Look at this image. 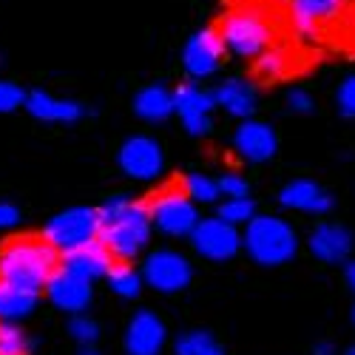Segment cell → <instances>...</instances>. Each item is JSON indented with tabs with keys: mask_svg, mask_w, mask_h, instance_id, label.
<instances>
[{
	"mask_svg": "<svg viewBox=\"0 0 355 355\" xmlns=\"http://www.w3.org/2000/svg\"><path fill=\"white\" fill-rule=\"evenodd\" d=\"M344 282H347V287L355 293V259H349V261L344 264Z\"/></svg>",
	"mask_w": 355,
	"mask_h": 355,
	"instance_id": "35",
	"label": "cell"
},
{
	"mask_svg": "<svg viewBox=\"0 0 355 355\" xmlns=\"http://www.w3.org/2000/svg\"><path fill=\"white\" fill-rule=\"evenodd\" d=\"M219 188H222V193H225L227 199L250 196V185H248L245 176H239V173H225L222 180H219Z\"/></svg>",
	"mask_w": 355,
	"mask_h": 355,
	"instance_id": "32",
	"label": "cell"
},
{
	"mask_svg": "<svg viewBox=\"0 0 355 355\" xmlns=\"http://www.w3.org/2000/svg\"><path fill=\"white\" fill-rule=\"evenodd\" d=\"M216 216L239 227V225H248L250 219H256L259 214H256V202L250 196H242V199H225L219 205V214Z\"/></svg>",
	"mask_w": 355,
	"mask_h": 355,
	"instance_id": "28",
	"label": "cell"
},
{
	"mask_svg": "<svg viewBox=\"0 0 355 355\" xmlns=\"http://www.w3.org/2000/svg\"><path fill=\"white\" fill-rule=\"evenodd\" d=\"M352 324H355V304H352Z\"/></svg>",
	"mask_w": 355,
	"mask_h": 355,
	"instance_id": "39",
	"label": "cell"
},
{
	"mask_svg": "<svg viewBox=\"0 0 355 355\" xmlns=\"http://www.w3.org/2000/svg\"><path fill=\"white\" fill-rule=\"evenodd\" d=\"M287 108L293 114H310L313 111L310 92H304V88H290V92H287Z\"/></svg>",
	"mask_w": 355,
	"mask_h": 355,
	"instance_id": "33",
	"label": "cell"
},
{
	"mask_svg": "<svg viewBox=\"0 0 355 355\" xmlns=\"http://www.w3.org/2000/svg\"><path fill=\"white\" fill-rule=\"evenodd\" d=\"M77 355H103V352L97 349V344H80Z\"/></svg>",
	"mask_w": 355,
	"mask_h": 355,
	"instance_id": "37",
	"label": "cell"
},
{
	"mask_svg": "<svg viewBox=\"0 0 355 355\" xmlns=\"http://www.w3.org/2000/svg\"><path fill=\"white\" fill-rule=\"evenodd\" d=\"M32 341L20 330V324L0 321V355H28Z\"/></svg>",
	"mask_w": 355,
	"mask_h": 355,
	"instance_id": "27",
	"label": "cell"
},
{
	"mask_svg": "<svg viewBox=\"0 0 355 355\" xmlns=\"http://www.w3.org/2000/svg\"><path fill=\"white\" fill-rule=\"evenodd\" d=\"M43 236H12L0 248V279L40 293L60 268V256Z\"/></svg>",
	"mask_w": 355,
	"mask_h": 355,
	"instance_id": "2",
	"label": "cell"
},
{
	"mask_svg": "<svg viewBox=\"0 0 355 355\" xmlns=\"http://www.w3.org/2000/svg\"><path fill=\"white\" fill-rule=\"evenodd\" d=\"M37 295L28 287H17L12 282L0 279V321H23L26 315H32V310L37 307Z\"/></svg>",
	"mask_w": 355,
	"mask_h": 355,
	"instance_id": "22",
	"label": "cell"
},
{
	"mask_svg": "<svg viewBox=\"0 0 355 355\" xmlns=\"http://www.w3.org/2000/svg\"><path fill=\"white\" fill-rule=\"evenodd\" d=\"M279 205L287 211H299V214H313V216H324L333 211V193L318 185L315 180H293L279 191Z\"/></svg>",
	"mask_w": 355,
	"mask_h": 355,
	"instance_id": "14",
	"label": "cell"
},
{
	"mask_svg": "<svg viewBox=\"0 0 355 355\" xmlns=\"http://www.w3.org/2000/svg\"><path fill=\"white\" fill-rule=\"evenodd\" d=\"M313 355H338V349L330 341H321V344L313 347Z\"/></svg>",
	"mask_w": 355,
	"mask_h": 355,
	"instance_id": "36",
	"label": "cell"
},
{
	"mask_svg": "<svg viewBox=\"0 0 355 355\" xmlns=\"http://www.w3.org/2000/svg\"><path fill=\"white\" fill-rule=\"evenodd\" d=\"M287 71H290V57H287V51H282V49H273V46H270L264 54L256 57V74H259L261 80L276 83V80H282Z\"/></svg>",
	"mask_w": 355,
	"mask_h": 355,
	"instance_id": "26",
	"label": "cell"
},
{
	"mask_svg": "<svg viewBox=\"0 0 355 355\" xmlns=\"http://www.w3.org/2000/svg\"><path fill=\"white\" fill-rule=\"evenodd\" d=\"M344 355H355V344H352V347H347V349H344Z\"/></svg>",
	"mask_w": 355,
	"mask_h": 355,
	"instance_id": "38",
	"label": "cell"
},
{
	"mask_svg": "<svg viewBox=\"0 0 355 355\" xmlns=\"http://www.w3.org/2000/svg\"><path fill=\"white\" fill-rule=\"evenodd\" d=\"M173 352L176 355H225V347L208 330H188L176 338Z\"/></svg>",
	"mask_w": 355,
	"mask_h": 355,
	"instance_id": "23",
	"label": "cell"
},
{
	"mask_svg": "<svg viewBox=\"0 0 355 355\" xmlns=\"http://www.w3.org/2000/svg\"><path fill=\"white\" fill-rule=\"evenodd\" d=\"M28 114L35 116L40 123H77L85 116V108L74 100H57L46 92H28L26 105Z\"/></svg>",
	"mask_w": 355,
	"mask_h": 355,
	"instance_id": "20",
	"label": "cell"
},
{
	"mask_svg": "<svg viewBox=\"0 0 355 355\" xmlns=\"http://www.w3.org/2000/svg\"><path fill=\"white\" fill-rule=\"evenodd\" d=\"M46 295L57 310L80 315L88 307V302H92V282L66 270V268H57V273L46 284Z\"/></svg>",
	"mask_w": 355,
	"mask_h": 355,
	"instance_id": "15",
	"label": "cell"
},
{
	"mask_svg": "<svg viewBox=\"0 0 355 355\" xmlns=\"http://www.w3.org/2000/svg\"><path fill=\"white\" fill-rule=\"evenodd\" d=\"M336 105H338V114H341V116H347V120H355V74H349V77L338 85Z\"/></svg>",
	"mask_w": 355,
	"mask_h": 355,
	"instance_id": "31",
	"label": "cell"
},
{
	"mask_svg": "<svg viewBox=\"0 0 355 355\" xmlns=\"http://www.w3.org/2000/svg\"><path fill=\"white\" fill-rule=\"evenodd\" d=\"M307 248L310 253L324 261V264H341V261H349V253H352V233L344 227V225H336V222H324L318 225L310 239H307Z\"/></svg>",
	"mask_w": 355,
	"mask_h": 355,
	"instance_id": "17",
	"label": "cell"
},
{
	"mask_svg": "<svg viewBox=\"0 0 355 355\" xmlns=\"http://www.w3.org/2000/svg\"><path fill=\"white\" fill-rule=\"evenodd\" d=\"M116 165H120V171L125 176H131V180L151 182L162 173L165 157H162V148L154 137L137 134L120 145V151H116Z\"/></svg>",
	"mask_w": 355,
	"mask_h": 355,
	"instance_id": "8",
	"label": "cell"
},
{
	"mask_svg": "<svg viewBox=\"0 0 355 355\" xmlns=\"http://www.w3.org/2000/svg\"><path fill=\"white\" fill-rule=\"evenodd\" d=\"M173 100H176V114H180V120L191 137L211 134L214 108H216L214 94L202 92L196 83H182V85L173 88Z\"/></svg>",
	"mask_w": 355,
	"mask_h": 355,
	"instance_id": "11",
	"label": "cell"
},
{
	"mask_svg": "<svg viewBox=\"0 0 355 355\" xmlns=\"http://www.w3.org/2000/svg\"><path fill=\"white\" fill-rule=\"evenodd\" d=\"M214 100L219 108H225V114L236 116V120H250L256 111V103H259V92L250 80L230 77V80L219 83V88L214 92Z\"/></svg>",
	"mask_w": 355,
	"mask_h": 355,
	"instance_id": "19",
	"label": "cell"
},
{
	"mask_svg": "<svg viewBox=\"0 0 355 355\" xmlns=\"http://www.w3.org/2000/svg\"><path fill=\"white\" fill-rule=\"evenodd\" d=\"M182 191L196 202V205H211L219 199L222 188H219V180H211L205 173H188L182 180Z\"/></svg>",
	"mask_w": 355,
	"mask_h": 355,
	"instance_id": "25",
	"label": "cell"
},
{
	"mask_svg": "<svg viewBox=\"0 0 355 355\" xmlns=\"http://www.w3.org/2000/svg\"><path fill=\"white\" fill-rule=\"evenodd\" d=\"M191 245L202 259L227 261L242 250V233L236 225L214 216V219H202L196 225V230L191 233Z\"/></svg>",
	"mask_w": 355,
	"mask_h": 355,
	"instance_id": "9",
	"label": "cell"
},
{
	"mask_svg": "<svg viewBox=\"0 0 355 355\" xmlns=\"http://www.w3.org/2000/svg\"><path fill=\"white\" fill-rule=\"evenodd\" d=\"M347 0H290V23L299 40L310 43L321 35V28L333 23L344 12Z\"/></svg>",
	"mask_w": 355,
	"mask_h": 355,
	"instance_id": "12",
	"label": "cell"
},
{
	"mask_svg": "<svg viewBox=\"0 0 355 355\" xmlns=\"http://www.w3.org/2000/svg\"><path fill=\"white\" fill-rule=\"evenodd\" d=\"M69 333H71V338L77 341V344H97V338H100V324L94 321V318H88V315H71V321H69Z\"/></svg>",
	"mask_w": 355,
	"mask_h": 355,
	"instance_id": "29",
	"label": "cell"
},
{
	"mask_svg": "<svg viewBox=\"0 0 355 355\" xmlns=\"http://www.w3.org/2000/svg\"><path fill=\"white\" fill-rule=\"evenodd\" d=\"M105 282H108L111 293H116L120 299H137V295L142 293V284H145L142 273H137L131 264H125V261L111 264V270H108Z\"/></svg>",
	"mask_w": 355,
	"mask_h": 355,
	"instance_id": "24",
	"label": "cell"
},
{
	"mask_svg": "<svg viewBox=\"0 0 355 355\" xmlns=\"http://www.w3.org/2000/svg\"><path fill=\"white\" fill-rule=\"evenodd\" d=\"M134 114L145 123H165L171 114H176L173 92L159 83L139 88L137 97H134Z\"/></svg>",
	"mask_w": 355,
	"mask_h": 355,
	"instance_id": "21",
	"label": "cell"
},
{
	"mask_svg": "<svg viewBox=\"0 0 355 355\" xmlns=\"http://www.w3.org/2000/svg\"><path fill=\"white\" fill-rule=\"evenodd\" d=\"M151 230L154 222L148 205L125 193H116L100 205V242L111 250L114 259L128 261L139 256L151 242Z\"/></svg>",
	"mask_w": 355,
	"mask_h": 355,
	"instance_id": "1",
	"label": "cell"
},
{
	"mask_svg": "<svg viewBox=\"0 0 355 355\" xmlns=\"http://www.w3.org/2000/svg\"><path fill=\"white\" fill-rule=\"evenodd\" d=\"M242 248L261 268H279L299 253V236L290 222L279 216H256L245 225Z\"/></svg>",
	"mask_w": 355,
	"mask_h": 355,
	"instance_id": "3",
	"label": "cell"
},
{
	"mask_svg": "<svg viewBox=\"0 0 355 355\" xmlns=\"http://www.w3.org/2000/svg\"><path fill=\"white\" fill-rule=\"evenodd\" d=\"M43 239L51 242L60 253H69L88 242H97L100 239V208L74 205V208L60 211L43 225Z\"/></svg>",
	"mask_w": 355,
	"mask_h": 355,
	"instance_id": "5",
	"label": "cell"
},
{
	"mask_svg": "<svg viewBox=\"0 0 355 355\" xmlns=\"http://www.w3.org/2000/svg\"><path fill=\"white\" fill-rule=\"evenodd\" d=\"M142 279L157 293H182L193 279V268L176 250H154L142 264Z\"/></svg>",
	"mask_w": 355,
	"mask_h": 355,
	"instance_id": "7",
	"label": "cell"
},
{
	"mask_svg": "<svg viewBox=\"0 0 355 355\" xmlns=\"http://www.w3.org/2000/svg\"><path fill=\"white\" fill-rule=\"evenodd\" d=\"M26 92L17 85V83H12V80H0V114H12V111H17L20 105H26Z\"/></svg>",
	"mask_w": 355,
	"mask_h": 355,
	"instance_id": "30",
	"label": "cell"
},
{
	"mask_svg": "<svg viewBox=\"0 0 355 355\" xmlns=\"http://www.w3.org/2000/svg\"><path fill=\"white\" fill-rule=\"evenodd\" d=\"M219 35H222L225 49L233 57L253 60V57L264 54L273 46L276 26L259 6H242V9H233L230 15H225Z\"/></svg>",
	"mask_w": 355,
	"mask_h": 355,
	"instance_id": "4",
	"label": "cell"
},
{
	"mask_svg": "<svg viewBox=\"0 0 355 355\" xmlns=\"http://www.w3.org/2000/svg\"><path fill=\"white\" fill-rule=\"evenodd\" d=\"M233 151L245 162H253V165L270 162L279 151V137L268 123L242 120V125L233 134Z\"/></svg>",
	"mask_w": 355,
	"mask_h": 355,
	"instance_id": "13",
	"label": "cell"
},
{
	"mask_svg": "<svg viewBox=\"0 0 355 355\" xmlns=\"http://www.w3.org/2000/svg\"><path fill=\"white\" fill-rule=\"evenodd\" d=\"M111 259H114L111 250L97 239V242H88L83 248H74V250L63 253L60 268H66V270H71V273H77V276H83L88 282H94V279H105L108 276L111 264H114Z\"/></svg>",
	"mask_w": 355,
	"mask_h": 355,
	"instance_id": "18",
	"label": "cell"
},
{
	"mask_svg": "<svg viewBox=\"0 0 355 355\" xmlns=\"http://www.w3.org/2000/svg\"><path fill=\"white\" fill-rule=\"evenodd\" d=\"M20 222V211L12 202H0V230H9Z\"/></svg>",
	"mask_w": 355,
	"mask_h": 355,
	"instance_id": "34",
	"label": "cell"
},
{
	"mask_svg": "<svg viewBox=\"0 0 355 355\" xmlns=\"http://www.w3.org/2000/svg\"><path fill=\"white\" fill-rule=\"evenodd\" d=\"M225 43L219 28H199L193 32L182 49V69L188 71L191 80H205L214 77L225 60Z\"/></svg>",
	"mask_w": 355,
	"mask_h": 355,
	"instance_id": "10",
	"label": "cell"
},
{
	"mask_svg": "<svg viewBox=\"0 0 355 355\" xmlns=\"http://www.w3.org/2000/svg\"><path fill=\"white\" fill-rule=\"evenodd\" d=\"M168 341L165 321L151 313V310H139L128 321L125 330V352L128 355H159Z\"/></svg>",
	"mask_w": 355,
	"mask_h": 355,
	"instance_id": "16",
	"label": "cell"
},
{
	"mask_svg": "<svg viewBox=\"0 0 355 355\" xmlns=\"http://www.w3.org/2000/svg\"><path fill=\"white\" fill-rule=\"evenodd\" d=\"M148 214H151V222L159 233L171 236V239H182V236H191L196 230L199 211L196 202L182 191V188H165L159 191L151 202H148Z\"/></svg>",
	"mask_w": 355,
	"mask_h": 355,
	"instance_id": "6",
	"label": "cell"
}]
</instances>
